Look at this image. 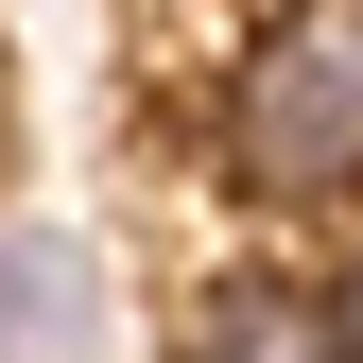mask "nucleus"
I'll return each instance as SVG.
<instances>
[{
    "label": "nucleus",
    "instance_id": "nucleus-2",
    "mask_svg": "<svg viewBox=\"0 0 363 363\" xmlns=\"http://www.w3.org/2000/svg\"><path fill=\"white\" fill-rule=\"evenodd\" d=\"M191 363H346V294L311 259H225L191 294Z\"/></svg>",
    "mask_w": 363,
    "mask_h": 363
},
{
    "label": "nucleus",
    "instance_id": "nucleus-4",
    "mask_svg": "<svg viewBox=\"0 0 363 363\" xmlns=\"http://www.w3.org/2000/svg\"><path fill=\"white\" fill-rule=\"evenodd\" d=\"M329 294H346V363H363V242H346V277H329Z\"/></svg>",
    "mask_w": 363,
    "mask_h": 363
},
{
    "label": "nucleus",
    "instance_id": "nucleus-3",
    "mask_svg": "<svg viewBox=\"0 0 363 363\" xmlns=\"http://www.w3.org/2000/svg\"><path fill=\"white\" fill-rule=\"evenodd\" d=\"M104 259L69 225H0V363H104Z\"/></svg>",
    "mask_w": 363,
    "mask_h": 363
},
{
    "label": "nucleus",
    "instance_id": "nucleus-1",
    "mask_svg": "<svg viewBox=\"0 0 363 363\" xmlns=\"http://www.w3.org/2000/svg\"><path fill=\"white\" fill-rule=\"evenodd\" d=\"M208 156H225V191L277 208V225L363 208V0H277L242 52H225Z\"/></svg>",
    "mask_w": 363,
    "mask_h": 363
}]
</instances>
